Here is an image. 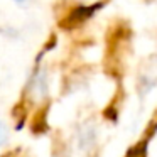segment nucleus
<instances>
[{"label": "nucleus", "mask_w": 157, "mask_h": 157, "mask_svg": "<svg viewBox=\"0 0 157 157\" xmlns=\"http://www.w3.org/2000/svg\"><path fill=\"white\" fill-rule=\"evenodd\" d=\"M7 137H9V133H7V127H5L4 123L0 122V147H2L5 142H7Z\"/></svg>", "instance_id": "nucleus-2"}, {"label": "nucleus", "mask_w": 157, "mask_h": 157, "mask_svg": "<svg viewBox=\"0 0 157 157\" xmlns=\"http://www.w3.org/2000/svg\"><path fill=\"white\" fill-rule=\"evenodd\" d=\"M14 2H17V4H24V2H27V0H14Z\"/></svg>", "instance_id": "nucleus-3"}, {"label": "nucleus", "mask_w": 157, "mask_h": 157, "mask_svg": "<svg viewBox=\"0 0 157 157\" xmlns=\"http://www.w3.org/2000/svg\"><path fill=\"white\" fill-rule=\"evenodd\" d=\"M103 7L101 2H98V4H93V5H79V7H76L75 10L71 12V15H69V22H75V24H78V22H85L88 21L90 17H93V14H95L96 10H100V9Z\"/></svg>", "instance_id": "nucleus-1"}]
</instances>
